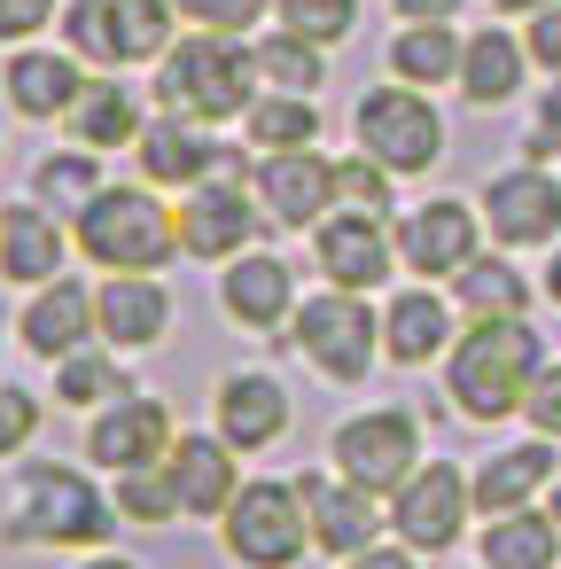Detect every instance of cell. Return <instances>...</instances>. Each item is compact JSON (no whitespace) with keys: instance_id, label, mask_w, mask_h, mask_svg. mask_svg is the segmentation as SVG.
<instances>
[{"instance_id":"f1b7e54d","label":"cell","mask_w":561,"mask_h":569,"mask_svg":"<svg viewBox=\"0 0 561 569\" xmlns=\"http://www.w3.org/2000/svg\"><path fill=\"white\" fill-rule=\"evenodd\" d=\"M522 71H530V48L514 40V32H475L468 40V56H460V94L475 102V110H499V102H514V87H522Z\"/></svg>"},{"instance_id":"52a82bcc","label":"cell","mask_w":561,"mask_h":569,"mask_svg":"<svg viewBox=\"0 0 561 569\" xmlns=\"http://www.w3.org/2000/svg\"><path fill=\"white\" fill-rule=\"evenodd\" d=\"M297 351L320 367V382H367L374 351H382V312H367L359 289H320L297 305Z\"/></svg>"},{"instance_id":"8992f818","label":"cell","mask_w":561,"mask_h":569,"mask_svg":"<svg viewBox=\"0 0 561 569\" xmlns=\"http://www.w3.org/2000/svg\"><path fill=\"white\" fill-rule=\"evenodd\" d=\"M351 133L390 172H429L444 157V118H437L429 87H405V79L398 87H367L359 110H351Z\"/></svg>"},{"instance_id":"8d00e7d4","label":"cell","mask_w":561,"mask_h":569,"mask_svg":"<svg viewBox=\"0 0 561 569\" xmlns=\"http://www.w3.org/2000/svg\"><path fill=\"white\" fill-rule=\"evenodd\" d=\"M32 188H40V203H48V211H87V203L102 196V172H94V149H71V157H48V164L32 172Z\"/></svg>"},{"instance_id":"6da1fadb","label":"cell","mask_w":561,"mask_h":569,"mask_svg":"<svg viewBox=\"0 0 561 569\" xmlns=\"http://www.w3.org/2000/svg\"><path fill=\"white\" fill-rule=\"evenodd\" d=\"M538 375H545V343H538L530 320H468V336L444 359L452 406L468 421H483V429L507 421V413H522V398H530Z\"/></svg>"},{"instance_id":"5bb4252c","label":"cell","mask_w":561,"mask_h":569,"mask_svg":"<svg viewBox=\"0 0 561 569\" xmlns=\"http://www.w3.org/2000/svg\"><path fill=\"white\" fill-rule=\"evenodd\" d=\"M258 203L242 196V180H234V164L219 157V172L203 180V188H188V203H180V250L188 258H242L250 242H258Z\"/></svg>"},{"instance_id":"836d02e7","label":"cell","mask_w":561,"mask_h":569,"mask_svg":"<svg viewBox=\"0 0 561 569\" xmlns=\"http://www.w3.org/2000/svg\"><path fill=\"white\" fill-rule=\"evenodd\" d=\"M258 71H266V87L273 94H320V79H328V63H320V40H304V32H273V40H258Z\"/></svg>"},{"instance_id":"44dd1931","label":"cell","mask_w":561,"mask_h":569,"mask_svg":"<svg viewBox=\"0 0 561 569\" xmlns=\"http://www.w3.org/2000/svg\"><path fill=\"white\" fill-rule=\"evenodd\" d=\"M164 468H172V483H180V507H188L196 522H219V515L234 507V491H242L234 445H227L219 429H211V437H203V429H180Z\"/></svg>"},{"instance_id":"bcb514c9","label":"cell","mask_w":561,"mask_h":569,"mask_svg":"<svg viewBox=\"0 0 561 569\" xmlns=\"http://www.w3.org/2000/svg\"><path fill=\"white\" fill-rule=\"evenodd\" d=\"M343 569H421V553H413V546H367V553H351Z\"/></svg>"},{"instance_id":"60d3db41","label":"cell","mask_w":561,"mask_h":569,"mask_svg":"<svg viewBox=\"0 0 561 569\" xmlns=\"http://www.w3.org/2000/svg\"><path fill=\"white\" fill-rule=\"evenodd\" d=\"M172 9H180L196 32H250L273 0H172Z\"/></svg>"},{"instance_id":"e575fe53","label":"cell","mask_w":561,"mask_h":569,"mask_svg":"<svg viewBox=\"0 0 561 569\" xmlns=\"http://www.w3.org/2000/svg\"><path fill=\"white\" fill-rule=\"evenodd\" d=\"M110 499H118V515H126V522H141V530H164V522H180V515H188V507H180L172 468H126Z\"/></svg>"},{"instance_id":"816d5d0a","label":"cell","mask_w":561,"mask_h":569,"mask_svg":"<svg viewBox=\"0 0 561 569\" xmlns=\"http://www.w3.org/2000/svg\"><path fill=\"white\" fill-rule=\"evenodd\" d=\"M545 515H553V522H561V483H553V499H545Z\"/></svg>"},{"instance_id":"f546056e","label":"cell","mask_w":561,"mask_h":569,"mask_svg":"<svg viewBox=\"0 0 561 569\" xmlns=\"http://www.w3.org/2000/svg\"><path fill=\"white\" fill-rule=\"evenodd\" d=\"M63 126L79 133V149H126V141H141V102L118 79H87V94Z\"/></svg>"},{"instance_id":"4fadbf2b","label":"cell","mask_w":561,"mask_h":569,"mask_svg":"<svg viewBox=\"0 0 561 569\" xmlns=\"http://www.w3.org/2000/svg\"><path fill=\"white\" fill-rule=\"evenodd\" d=\"M297 491H304V515H312V546H320L328 561H351V553L382 546L390 499H374L367 483H351V476H312V468H304Z\"/></svg>"},{"instance_id":"3957f363","label":"cell","mask_w":561,"mask_h":569,"mask_svg":"<svg viewBox=\"0 0 561 569\" xmlns=\"http://www.w3.org/2000/svg\"><path fill=\"white\" fill-rule=\"evenodd\" d=\"M118 499L94 491L87 468H63V460H32L24 483H17V507H9V538L17 546H79V553H102L110 530H118Z\"/></svg>"},{"instance_id":"b9f144b4","label":"cell","mask_w":561,"mask_h":569,"mask_svg":"<svg viewBox=\"0 0 561 569\" xmlns=\"http://www.w3.org/2000/svg\"><path fill=\"white\" fill-rule=\"evenodd\" d=\"M522 421H530L538 437H553V445H561V359H545V375L530 382V398H522Z\"/></svg>"},{"instance_id":"f5cc1de1","label":"cell","mask_w":561,"mask_h":569,"mask_svg":"<svg viewBox=\"0 0 561 569\" xmlns=\"http://www.w3.org/2000/svg\"><path fill=\"white\" fill-rule=\"evenodd\" d=\"M0 351H9V328H0Z\"/></svg>"},{"instance_id":"1f68e13d","label":"cell","mask_w":561,"mask_h":569,"mask_svg":"<svg viewBox=\"0 0 561 569\" xmlns=\"http://www.w3.org/2000/svg\"><path fill=\"white\" fill-rule=\"evenodd\" d=\"M242 133L258 141V157H281V149H320V110H312V94H258L250 102V118H242Z\"/></svg>"},{"instance_id":"cb8c5ba5","label":"cell","mask_w":561,"mask_h":569,"mask_svg":"<svg viewBox=\"0 0 561 569\" xmlns=\"http://www.w3.org/2000/svg\"><path fill=\"white\" fill-rule=\"evenodd\" d=\"M87 336H102V305H94V289H79V281H48V289H32V305H24V343L40 351V359H71V351H87Z\"/></svg>"},{"instance_id":"7dc6e473","label":"cell","mask_w":561,"mask_h":569,"mask_svg":"<svg viewBox=\"0 0 561 569\" xmlns=\"http://www.w3.org/2000/svg\"><path fill=\"white\" fill-rule=\"evenodd\" d=\"M390 9H398L405 24H452V9H460V0H390Z\"/></svg>"},{"instance_id":"9a60e30c","label":"cell","mask_w":561,"mask_h":569,"mask_svg":"<svg viewBox=\"0 0 561 569\" xmlns=\"http://www.w3.org/2000/svg\"><path fill=\"white\" fill-rule=\"evenodd\" d=\"M475 250H483V211H468L452 196H437V203L398 219V266L421 273V281H452Z\"/></svg>"},{"instance_id":"ab89813d","label":"cell","mask_w":561,"mask_h":569,"mask_svg":"<svg viewBox=\"0 0 561 569\" xmlns=\"http://www.w3.org/2000/svg\"><path fill=\"white\" fill-rule=\"evenodd\" d=\"M40 437V398L24 382H0V460H17Z\"/></svg>"},{"instance_id":"d6986e66","label":"cell","mask_w":561,"mask_h":569,"mask_svg":"<svg viewBox=\"0 0 561 569\" xmlns=\"http://www.w3.org/2000/svg\"><path fill=\"white\" fill-rule=\"evenodd\" d=\"M71 242H79V234H71L63 211H48V203H9V211H0V273L24 281V289H48V281L63 273Z\"/></svg>"},{"instance_id":"db71d44e","label":"cell","mask_w":561,"mask_h":569,"mask_svg":"<svg viewBox=\"0 0 561 569\" xmlns=\"http://www.w3.org/2000/svg\"><path fill=\"white\" fill-rule=\"evenodd\" d=\"M475 569H483V561H475Z\"/></svg>"},{"instance_id":"83f0119b","label":"cell","mask_w":561,"mask_h":569,"mask_svg":"<svg viewBox=\"0 0 561 569\" xmlns=\"http://www.w3.org/2000/svg\"><path fill=\"white\" fill-rule=\"evenodd\" d=\"M483 569H561V522L545 507H514V515H483L475 538Z\"/></svg>"},{"instance_id":"603a6c76","label":"cell","mask_w":561,"mask_h":569,"mask_svg":"<svg viewBox=\"0 0 561 569\" xmlns=\"http://www.w3.org/2000/svg\"><path fill=\"white\" fill-rule=\"evenodd\" d=\"M460 343V305H444L437 289H405L382 305V351L398 367H429V359H452Z\"/></svg>"},{"instance_id":"d4e9b609","label":"cell","mask_w":561,"mask_h":569,"mask_svg":"<svg viewBox=\"0 0 561 569\" xmlns=\"http://www.w3.org/2000/svg\"><path fill=\"white\" fill-rule=\"evenodd\" d=\"M94 305H102L110 351H149V343H164V328H172V297L157 289V273H110V281L94 289Z\"/></svg>"},{"instance_id":"e0dca14e","label":"cell","mask_w":561,"mask_h":569,"mask_svg":"<svg viewBox=\"0 0 561 569\" xmlns=\"http://www.w3.org/2000/svg\"><path fill=\"white\" fill-rule=\"evenodd\" d=\"M258 203H266L273 227H320L328 211H343V196H335V157H320V149L258 157Z\"/></svg>"},{"instance_id":"d590c367","label":"cell","mask_w":561,"mask_h":569,"mask_svg":"<svg viewBox=\"0 0 561 569\" xmlns=\"http://www.w3.org/2000/svg\"><path fill=\"white\" fill-rule=\"evenodd\" d=\"M110 398H126V375H118L110 351H71V359H56V406H110Z\"/></svg>"},{"instance_id":"484cf974","label":"cell","mask_w":561,"mask_h":569,"mask_svg":"<svg viewBox=\"0 0 561 569\" xmlns=\"http://www.w3.org/2000/svg\"><path fill=\"white\" fill-rule=\"evenodd\" d=\"M468 483H475V515H514V507L545 499V483H553V437L499 445V452H491Z\"/></svg>"},{"instance_id":"681fc988","label":"cell","mask_w":561,"mask_h":569,"mask_svg":"<svg viewBox=\"0 0 561 569\" xmlns=\"http://www.w3.org/2000/svg\"><path fill=\"white\" fill-rule=\"evenodd\" d=\"M79 569H141V561H126V553H87Z\"/></svg>"},{"instance_id":"4dcf8cb0","label":"cell","mask_w":561,"mask_h":569,"mask_svg":"<svg viewBox=\"0 0 561 569\" xmlns=\"http://www.w3.org/2000/svg\"><path fill=\"white\" fill-rule=\"evenodd\" d=\"M452 305L468 312V320H522V305H530V289H522V273L507 266V258H468L460 273H452Z\"/></svg>"},{"instance_id":"f6af8a7d","label":"cell","mask_w":561,"mask_h":569,"mask_svg":"<svg viewBox=\"0 0 561 569\" xmlns=\"http://www.w3.org/2000/svg\"><path fill=\"white\" fill-rule=\"evenodd\" d=\"M522 48H530V63H545V71H561V0H553V9H538V17H530V32H522Z\"/></svg>"},{"instance_id":"30bf717a","label":"cell","mask_w":561,"mask_h":569,"mask_svg":"<svg viewBox=\"0 0 561 569\" xmlns=\"http://www.w3.org/2000/svg\"><path fill=\"white\" fill-rule=\"evenodd\" d=\"M413 468H421V421L405 406H374V413L335 421V476H351L374 499H390Z\"/></svg>"},{"instance_id":"ffe728a7","label":"cell","mask_w":561,"mask_h":569,"mask_svg":"<svg viewBox=\"0 0 561 569\" xmlns=\"http://www.w3.org/2000/svg\"><path fill=\"white\" fill-rule=\"evenodd\" d=\"M211 413H219V437H227L234 452H266V445L289 437V390H281L266 367L227 375L219 398H211Z\"/></svg>"},{"instance_id":"277c9868","label":"cell","mask_w":561,"mask_h":569,"mask_svg":"<svg viewBox=\"0 0 561 569\" xmlns=\"http://www.w3.org/2000/svg\"><path fill=\"white\" fill-rule=\"evenodd\" d=\"M79 250L102 266V273H157V266H172V258H188L180 250V219L149 196V188H102L87 211H79Z\"/></svg>"},{"instance_id":"9c48e42d","label":"cell","mask_w":561,"mask_h":569,"mask_svg":"<svg viewBox=\"0 0 561 569\" xmlns=\"http://www.w3.org/2000/svg\"><path fill=\"white\" fill-rule=\"evenodd\" d=\"M468 515H475V483H468L452 460H421V468L390 491V530H398V546H413V553H452L460 530H468Z\"/></svg>"},{"instance_id":"ee69618b","label":"cell","mask_w":561,"mask_h":569,"mask_svg":"<svg viewBox=\"0 0 561 569\" xmlns=\"http://www.w3.org/2000/svg\"><path fill=\"white\" fill-rule=\"evenodd\" d=\"M545 157H561V79L538 94V118H530V164H545Z\"/></svg>"},{"instance_id":"7402d4cb","label":"cell","mask_w":561,"mask_h":569,"mask_svg":"<svg viewBox=\"0 0 561 569\" xmlns=\"http://www.w3.org/2000/svg\"><path fill=\"white\" fill-rule=\"evenodd\" d=\"M141 172H149V188H203L211 172H219V141H211V126L203 118H180V110H164L157 126H141Z\"/></svg>"},{"instance_id":"7bdbcfd3","label":"cell","mask_w":561,"mask_h":569,"mask_svg":"<svg viewBox=\"0 0 561 569\" xmlns=\"http://www.w3.org/2000/svg\"><path fill=\"white\" fill-rule=\"evenodd\" d=\"M48 24H56V0H0V48H17Z\"/></svg>"},{"instance_id":"f907efd6","label":"cell","mask_w":561,"mask_h":569,"mask_svg":"<svg viewBox=\"0 0 561 569\" xmlns=\"http://www.w3.org/2000/svg\"><path fill=\"white\" fill-rule=\"evenodd\" d=\"M545 297H553V305H561V250H553V258H545Z\"/></svg>"},{"instance_id":"ba28073f","label":"cell","mask_w":561,"mask_h":569,"mask_svg":"<svg viewBox=\"0 0 561 569\" xmlns=\"http://www.w3.org/2000/svg\"><path fill=\"white\" fill-rule=\"evenodd\" d=\"M172 0H71V56L87 63H164L172 56Z\"/></svg>"},{"instance_id":"5b68a950","label":"cell","mask_w":561,"mask_h":569,"mask_svg":"<svg viewBox=\"0 0 561 569\" xmlns=\"http://www.w3.org/2000/svg\"><path fill=\"white\" fill-rule=\"evenodd\" d=\"M219 546H227L242 569H297L304 546H312L304 491L281 483V476H250V483L234 491V507L219 515Z\"/></svg>"},{"instance_id":"7a4b0ae2","label":"cell","mask_w":561,"mask_h":569,"mask_svg":"<svg viewBox=\"0 0 561 569\" xmlns=\"http://www.w3.org/2000/svg\"><path fill=\"white\" fill-rule=\"evenodd\" d=\"M258 94H266V71H258V48H242V32H188L157 63V102L203 126L250 118Z\"/></svg>"},{"instance_id":"d6a6232c","label":"cell","mask_w":561,"mask_h":569,"mask_svg":"<svg viewBox=\"0 0 561 569\" xmlns=\"http://www.w3.org/2000/svg\"><path fill=\"white\" fill-rule=\"evenodd\" d=\"M460 56H468V40H452V24H405V32L390 40V71H398L405 87H444V79H460Z\"/></svg>"},{"instance_id":"8fae6325","label":"cell","mask_w":561,"mask_h":569,"mask_svg":"<svg viewBox=\"0 0 561 569\" xmlns=\"http://www.w3.org/2000/svg\"><path fill=\"white\" fill-rule=\"evenodd\" d=\"M172 437H180L172 406L126 390V398L94 406V421H87V460L110 468V476H126V468H164V460H172Z\"/></svg>"},{"instance_id":"c3c4849f","label":"cell","mask_w":561,"mask_h":569,"mask_svg":"<svg viewBox=\"0 0 561 569\" xmlns=\"http://www.w3.org/2000/svg\"><path fill=\"white\" fill-rule=\"evenodd\" d=\"M491 9H507V17H538V9H553V0H491Z\"/></svg>"},{"instance_id":"7c38bea8","label":"cell","mask_w":561,"mask_h":569,"mask_svg":"<svg viewBox=\"0 0 561 569\" xmlns=\"http://www.w3.org/2000/svg\"><path fill=\"white\" fill-rule=\"evenodd\" d=\"M312 266H320L328 289L374 297V289L390 281V266H398V234H390L374 211H328V219L312 227Z\"/></svg>"},{"instance_id":"4316f807","label":"cell","mask_w":561,"mask_h":569,"mask_svg":"<svg viewBox=\"0 0 561 569\" xmlns=\"http://www.w3.org/2000/svg\"><path fill=\"white\" fill-rule=\"evenodd\" d=\"M79 94H87V56H48V48H17L9 56V110L71 118Z\"/></svg>"},{"instance_id":"ac0fdd59","label":"cell","mask_w":561,"mask_h":569,"mask_svg":"<svg viewBox=\"0 0 561 569\" xmlns=\"http://www.w3.org/2000/svg\"><path fill=\"white\" fill-rule=\"evenodd\" d=\"M219 305H227V320L250 328V336L297 320V273H289V258H273V250H242V258H227V273H219Z\"/></svg>"},{"instance_id":"74e56055","label":"cell","mask_w":561,"mask_h":569,"mask_svg":"<svg viewBox=\"0 0 561 569\" xmlns=\"http://www.w3.org/2000/svg\"><path fill=\"white\" fill-rule=\"evenodd\" d=\"M273 17H281L289 32H304V40L335 48V40H351V32H359V0H273Z\"/></svg>"},{"instance_id":"2e32d148","label":"cell","mask_w":561,"mask_h":569,"mask_svg":"<svg viewBox=\"0 0 561 569\" xmlns=\"http://www.w3.org/2000/svg\"><path fill=\"white\" fill-rule=\"evenodd\" d=\"M483 227H491V242H507V250H530V242H553L561 234V180L545 172V164H514V172H499V180H483Z\"/></svg>"},{"instance_id":"f35d334b","label":"cell","mask_w":561,"mask_h":569,"mask_svg":"<svg viewBox=\"0 0 561 569\" xmlns=\"http://www.w3.org/2000/svg\"><path fill=\"white\" fill-rule=\"evenodd\" d=\"M335 196H343V211L390 219V164H374L367 149H359V157H335Z\"/></svg>"}]
</instances>
